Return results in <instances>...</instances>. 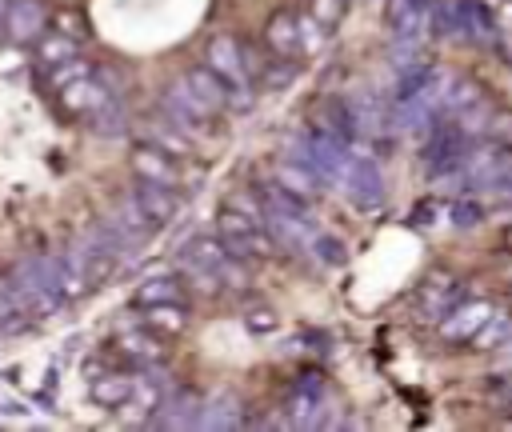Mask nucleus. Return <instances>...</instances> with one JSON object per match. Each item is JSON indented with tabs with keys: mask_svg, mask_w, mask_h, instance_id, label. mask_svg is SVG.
<instances>
[{
	"mask_svg": "<svg viewBox=\"0 0 512 432\" xmlns=\"http://www.w3.org/2000/svg\"><path fill=\"white\" fill-rule=\"evenodd\" d=\"M216 232H220V240H224L236 256H244V260H252V256H272V252L280 248V244L272 240V232H268L260 220H252V216H244V212H236V208H224V212H220Z\"/></svg>",
	"mask_w": 512,
	"mask_h": 432,
	"instance_id": "nucleus-1",
	"label": "nucleus"
},
{
	"mask_svg": "<svg viewBox=\"0 0 512 432\" xmlns=\"http://www.w3.org/2000/svg\"><path fill=\"white\" fill-rule=\"evenodd\" d=\"M8 284H12V292L20 296V304H24L28 316H52V312H60V304H64V296L44 280L36 256L20 260V264L12 268V276H8Z\"/></svg>",
	"mask_w": 512,
	"mask_h": 432,
	"instance_id": "nucleus-2",
	"label": "nucleus"
},
{
	"mask_svg": "<svg viewBox=\"0 0 512 432\" xmlns=\"http://www.w3.org/2000/svg\"><path fill=\"white\" fill-rule=\"evenodd\" d=\"M160 112L176 124V128H184V132H192L196 124H208L216 112L192 92V84L180 76V80H172L168 88H164V96H160Z\"/></svg>",
	"mask_w": 512,
	"mask_h": 432,
	"instance_id": "nucleus-3",
	"label": "nucleus"
},
{
	"mask_svg": "<svg viewBox=\"0 0 512 432\" xmlns=\"http://www.w3.org/2000/svg\"><path fill=\"white\" fill-rule=\"evenodd\" d=\"M468 156V136L460 124H432L428 140H424V164L428 172H448V168H460Z\"/></svg>",
	"mask_w": 512,
	"mask_h": 432,
	"instance_id": "nucleus-4",
	"label": "nucleus"
},
{
	"mask_svg": "<svg viewBox=\"0 0 512 432\" xmlns=\"http://www.w3.org/2000/svg\"><path fill=\"white\" fill-rule=\"evenodd\" d=\"M108 228L128 244V252H136V248L152 236L156 220L144 212V204H140V196H136V192H124V196L116 200V208L108 212Z\"/></svg>",
	"mask_w": 512,
	"mask_h": 432,
	"instance_id": "nucleus-5",
	"label": "nucleus"
},
{
	"mask_svg": "<svg viewBox=\"0 0 512 432\" xmlns=\"http://www.w3.org/2000/svg\"><path fill=\"white\" fill-rule=\"evenodd\" d=\"M340 184H344L348 200L356 208H364V212H372V208L384 204V176H380L376 160H368V156H352V164H348V172H344Z\"/></svg>",
	"mask_w": 512,
	"mask_h": 432,
	"instance_id": "nucleus-6",
	"label": "nucleus"
},
{
	"mask_svg": "<svg viewBox=\"0 0 512 432\" xmlns=\"http://www.w3.org/2000/svg\"><path fill=\"white\" fill-rule=\"evenodd\" d=\"M204 60H208V68H212L216 76H224V80H228V88H232V84H252V72H248L244 48H240L232 36H212V40H208V48H204Z\"/></svg>",
	"mask_w": 512,
	"mask_h": 432,
	"instance_id": "nucleus-7",
	"label": "nucleus"
},
{
	"mask_svg": "<svg viewBox=\"0 0 512 432\" xmlns=\"http://www.w3.org/2000/svg\"><path fill=\"white\" fill-rule=\"evenodd\" d=\"M44 24H48V8L40 0H12L4 16V36L12 44H32L44 36Z\"/></svg>",
	"mask_w": 512,
	"mask_h": 432,
	"instance_id": "nucleus-8",
	"label": "nucleus"
},
{
	"mask_svg": "<svg viewBox=\"0 0 512 432\" xmlns=\"http://www.w3.org/2000/svg\"><path fill=\"white\" fill-rule=\"evenodd\" d=\"M200 408H204V400L196 392L172 388V392H164V400L156 408V424L160 428H196L200 424Z\"/></svg>",
	"mask_w": 512,
	"mask_h": 432,
	"instance_id": "nucleus-9",
	"label": "nucleus"
},
{
	"mask_svg": "<svg viewBox=\"0 0 512 432\" xmlns=\"http://www.w3.org/2000/svg\"><path fill=\"white\" fill-rule=\"evenodd\" d=\"M116 92H108L96 76H84V80H72L60 88V108L72 112V116H92L96 108H104Z\"/></svg>",
	"mask_w": 512,
	"mask_h": 432,
	"instance_id": "nucleus-10",
	"label": "nucleus"
},
{
	"mask_svg": "<svg viewBox=\"0 0 512 432\" xmlns=\"http://www.w3.org/2000/svg\"><path fill=\"white\" fill-rule=\"evenodd\" d=\"M312 128L316 132H328V136H340V140H352L360 136L356 132V120H352V108H348V96H328L312 108Z\"/></svg>",
	"mask_w": 512,
	"mask_h": 432,
	"instance_id": "nucleus-11",
	"label": "nucleus"
},
{
	"mask_svg": "<svg viewBox=\"0 0 512 432\" xmlns=\"http://www.w3.org/2000/svg\"><path fill=\"white\" fill-rule=\"evenodd\" d=\"M140 136H144V144H152V148H160V152H168V156H188V132L184 128H176L164 112L160 116H152V120H144L140 124Z\"/></svg>",
	"mask_w": 512,
	"mask_h": 432,
	"instance_id": "nucleus-12",
	"label": "nucleus"
},
{
	"mask_svg": "<svg viewBox=\"0 0 512 432\" xmlns=\"http://www.w3.org/2000/svg\"><path fill=\"white\" fill-rule=\"evenodd\" d=\"M488 316H492V308H488L484 300H468L464 308H452V312L444 316L440 332H444L448 340H468V336H476V332L488 324Z\"/></svg>",
	"mask_w": 512,
	"mask_h": 432,
	"instance_id": "nucleus-13",
	"label": "nucleus"
},
{
	"mask_svg": "<svg viewBox=\"0 0 512 432\" xmlns=\"http://www.w3.org/2000/svg\"><path fill=\"white\" fill-rule=\"evenodd\" d=\"M384 20L392 36H424L428 28V8L416 0H388L384 4Z\"/></svg>",
	"mask_w": 512,
	"mask_h": 432,
	"instance_id": "nucleus-14",
	"label": "nucleus"
},
{
	"mask_svg": "<svg viewBox=\"0 0 512 432\" xmlns=\"http://www.w3.org/2000/svg\"><path fill=\"white\" fill-rule=\"evenodd\" d=\"M264 40H268V48H272L276 56H296V52L304 48L300 16H292V12H276V16L268 20V28H264Z\"/></svg>",
	"mask_w": 512,
	"mask_h": 432,
	"instance_id": "nucleus-15",
	"label": "nucleus"
},
{
	"mask_svg": "<svg viewBox=\"0 0 512 432\" xmlns=\"http://www.w3.org/2000/svg\"><path fill=\"white\" fill-rule=\"evenodd\" d=\"M120 352L136 364V368H148V364H160L164 360V344L152 328H128L120 336Z\"/></svg>",
	"mask_w": 512,
	"mask_h": 432,
	"instance_id": "nucleus-16",
	"label": "nucleus"
},
{
	"mask_svg": "<svg viewBox=\"0 0 512 432\" xmlns=\"http://www.w3.org/2000/svg\"><path fill=\"white\" fill-rule=\"evenodd\" d=\"M172 160H176V156H168V152L144 144V148H136V156H132V172H136V180L176 184V164H172Z\"/></svg>",
	"mask_w": 512,
	"mask_h": 432,
	"instance_id": "nucleus-17",
	"label": "nucleus"
},
{
	"mask_svg": "<svg viewBox=\"0 0 512 432\" xmlns=\"http://www.w3.org/2000/svg\"><path fill=\"white\" fill-rule=\"evenodd\" d=\"M136 196H140L144 212H148V216H152L156 224L172 220V216H176V208H180V196L172 192V184H156V180H136Z\"/></svg>",
	"mask_w": 512,
	"mask_h": 432,
	"instance_id": "nucleus-18",
	"label": "nucleus"
},
{
	"mask_svg": "<svg viewBox=\"0 0 512 432\" xmlns=\"http://www.w3.org/2000/svg\"><path fill=\"white\" fill-rule=\"evenodd\" d=\"M240 424V400L236 392H212L200 408V424L196 428H208V432H220V428H236Z\"/></svg>",
	"mask_w": 512,
	"mask_h": 432,
	"instance_id": "nucleus-19",
	"label": "nucleus"
},
{
	"mask_svg": "<svg viewBox=\"0 0 512 432\" xmlns=\"http://www.w3.org/2000/svg\"><path fill=\"white\" fill-rule=\"evenodd\" d=\"M184 80L192 84V92H196L212 112H220V108L228 104V80H224V76H216L208 64H204V68H188V72H184Z\"/></svg>",
	"mask_w": 512,
	"mask_h": 432,
	"instance_id": "nucleus-20",
	"label": "nucleus"
},
{
	"mask_svg": "<svg viewBox=\"0 0 512 432\" xmlns=\"http://www.w3.org/2000/svg\"><path fill=\"white\" fill-rule=\"evenodd\" d=\"M132 304H136V308H152V304H184V288H180L172 276H152V280H144V284L136 288Z\"/></svg>",
	"mask_w": 512,
	"mask_h": 432,
	"instance_id": "nucleus-21",
	"label": "nucleus"
},
{
	"mask_svg": "<svg viewBox=\"0 0 512 432\" xmlns=\"http://www.w3.org/2000/svg\"><path fill=\"white\" fill-rule=\"evenodd\" d=\"M132 384H136V376H128V372H104L92 380V400L104 408H120L132 396Z\"/></svg>",
	"mask_w": 512,
	"mask_h": 432,
	"instance_id": "nucleus-22",
	"label": "nucleus"
},
{
	"mask_svg": "<svg viewBox=\"0 0 512 432\" xmlns=\"http://www.w3.org/2000/svg\"><path fill=\"white\" fill-rule=\"evenodd\" d=\"M276 180H280L288 192L304 196V200H312V196H316V184H320V176H316L308 164H300V160H288V156L276 164Z\"/></svg>",
	"mask_w": 512,
	"mask_h": 432,
	"instance_id": "nucleus-23",
	"label": "nucleus"
},
{
	"mask_svg": "<svg viewBox=\"0 0 512 432\" xmlns=\"http://www.w3.org/2000/svg\"><path fill=\"white\" fill-rule=\"evenodd\" d=\"M68 56H76V36H68L64 28L60 32H44L36 40V64L40 68H52V64H60Z\"/></svg>",
	"mask_w": 512,
	"mask_h": 432,
	"instance_id": "nucleus-24",
	"label": "nucleus"
},
{
	"mask_svg": "<svg viewBox=\"0 0 512 432\" xmlns=\"http://www.w3.org/2000/svg\"><path fill=\"white\" fill-rule=\"evenodd\" d=\"M480 100L476 84L464 80V76H444V88H440V112H464Z\"/></svg>",
	"mask_w": 512,
	"mask_h": 432,
	"instance_id": "nucleus-25",
	"label": "nucleus"
},
{
	"mask_svg": "<svg viewBox=\"0 0 512 432\" xmlns=\"http://www.w3.org/2000/svg\"><path fill=\"white\" fill-rule=\"evenodd\" d=\"M464 8V36L468 40H492L496 36V16L488 12L484 0H460Z\"/></svg>",
	"mask_w": 512,
	"mask_h": 432,
	"instance_id": "nucleus-26",
	"label": "nucleus"
},
{
	"mask_svg": "<svg viewBox=\"0 0 512 432\" xmlns=\"http://www.w3.org/2000/svg\"><path fill=\"white\" fill-rule=\"evenodd\" d=\"M96 136H104V140H112V136H124L128 132V112H124V104L112 96L104 108H96L92 112V124H88Z\"/></svg>",
	"mask_w": 512,
	"mask_h": 432,
	"instance_id": "nucleus-27",
	"label": "nucleus"
},
{
	"mask_svg": "<svg viewBox=\"0 0 512 432\" xmlns=\"http://www.w3.org/2000/svg\"><path fill=\"white\" fill-rule=\"evenodd\" d=\"M28 312H24V304H20V296L12 292V284L4 280L0 284V328L4 332H20V328H28Z\"/></svg>",
	"mask_w": 512,
	"mask_h": 432,
	"instance_id": "nucleus-28",
	"label": "nucleus"
},
{
	"mask_svg": "<svg viewBox=\"0 0 512 432\" xmlns=\"http://www.w3.org/2000/svg\"><path fill=\"white\" fill-rule=\"evenodd\" d=\"M84 76H92V64L80 60V56H68V60H60V64L48 68V80H52L56 92H60L64 84H72V80H84Z\"/></svg>",
	"mask_w": 512,
	"mask_h": 432,
	"instance_id": "nucleus-29",
	"label": "nucleus"
},
{
	"mask_svg": "<svg viewBox=\"0 0 512 432\" xmlns=\"http://www.w3.org/2000/svg\"><path fill=\"white\" fill-rule=\"evenodd\" d=\"M312 252H316V260H320V264H328V268H340V264L348 260V248H344V240H336V236H328V232H316V240H312Z\"/></svg>",
	"mask_w": 512,
	"mask_h": 432,
	"instance_id": "nucleus-30",
	"label": "nucleus"
},
{
	"mask_svg": "<svg viewBox=\"0 0 512 432\" xmlns=\"http://www.w3.org/2000/svg\"><path fill=\"white\" fill-rule=\"evenodd\" d=\"M148 324L164 328V332H184V304H152L148 308Z\"/></svg>",
	"mask_w": 512,
	"mask_h": 432,
	"instance_id": "nucleus-31",
	"label": "nucleus"
},
{
	"mask_svg": "<svg viewBox=\"0 0 512 432\" xmlns=\"http://www.w3.org/2000/svg\"><path fill=\"white\" fill-rule=\"evenodd\" d=\"M488 120H496V116H492V108H488L484 100H476L472 108L456 112V124L464 128V136H476V132H484V128H488Z\"/></svg>",
	"mask_w": 512,
	"mask_h": 432,
	"instance_id": "nucleus-32",
	"label": "nucleus"
},
{
	"mask_svg": "<svg viewBox=\"0 0 512 432\" xmlns=\"http://www.w3.org/2000/svg\"><path fill=\"white\" fill-rule=\"evenodd\" d=\"M452 224H456V228H476V224H484V204H480L476 196L456 200V204H452Z\"/></svg>",
	"mask_w": 512,
	"mask_h": 432,
	"instance_id": "nucleus-33",
	"label": "nucleus"
},
{
	"mask_svg": "<svg viewBox=\"0 0 512 432\" xmlns=\"http://www.w3.org/2000/svg\"><path fill=\"white\" fill-rule=\"evenodd\" d=\"M476 340H480L484 348H500L504 340H512V320H504V316H488V324L476 332Z\"/></svg>",
	"mask_w": 512,
	"mask_h": 432,
	"instance_id": "nucleus-34",
	"label": "nucleus"
},
{
	"mask_svg": "<svg viewBox=\"0 0 512 432\" xmlns=\"http://www.w3.org/2000/svg\"><path fill=\"white\" fill-rule=\"evenodd\" d=\"M344 4H348V0H312V8H308V12H312L324 28H336V24H340V16H344Z\"/></svg>",
	"mask_w": 512,
	"mask_h": 432,
	"instance_id": "nucleus-35",
	"label": "nucleus"
},
{
	"mask_svg": "<svg viewBox=\"0 0 512 432\" xmlns=\"http://www.w3.org/2000/svg\"><path fill=\"white\" fill-rule=\"evenodd\" d=\"M292 80H296V68L288 64V56H284L280 64L264 68V88H284V84H292Z\"/></svg>",
	"mask_w": 512,
	"mask_h": 432,
	"instance_id": "nucleus-36",
	"label": "nucleus"
},
{
	"mask_svg": "<svg viewBox=\"0 0 512 432\" xmlns=\"http://www.w3.org/2000/svg\"><path fill=\"white\" fill-rule=\"evenodd\" d=\"M484 196H492L496 204H512V176H504V180H496V184H492V188H488Z\"/></svg>",
	"mask_w": 512,
	"mask_h": 432,
	"instance_id": "nucleus-37",
	"label": "nucleus"
},
{
	"mask_svg": "<svg viewBox=\"0 0 512 432\" xmlns=\"http://www.w3.org/2000/svg\"><path fill=\"white\" fill-rule=\"evenodd\" d=\"M248 328H256V332H272V328H276V316H272V312H252V316H248Z\"/></svg>",
	"mask_w": 512,
	"mask_h": 432,
	"instance_id": "nucleus-38",
	"label": "nucleus"
},
{
	"mask_svg": "<svg viewBox=\"0 0 512 432\" xmlns=\"http://www.w3.org/2000/svg\"><path fill=\"white\" fill-rule=\"evenodd\" d=\"M492 396H500V400H508V404H512V372H508V376H500V380H492Z\"/></svg>",
	"mask_w": 512,
	"mask_h": 432,
	"instance_id": "nucleus-39",
	"label": "nucleus"
},
{
	"mask_svg": "<svg viewBox=\"0 0 512 432\" xmlns=\"http://www.w3.org/2000/svg\"><path fill=\"white\" fill-rule=\"evenodd\" d=\"M8 4H12V0H0V28H4V16H8Z\"/></svg>",
	"mask_w": 512,
	"mask_h": 432,
	"instance_id": "nucleus-40",
	"label": "nucleus"
},
{
	"mask_svg": "<svg viewBox=\"0 0 512 432\" xmlns=\"http://www.w3.org/2000/svg\"><path fill=\"white\" fill-rule=\"evenodd\" d=\"M416 4H424V8H432V0H416Z\"/></svg>",
	"mask_w": 512,
	"mask_h": 432,
	"instance_id": "nucleus-41",
	"label": "nucleus"
},
{
	"mask_svg": "<svg viewBox=\"0 0 512 432\" xmlns=\"http://www.w3.org/2000/svg\"><path fill=\"white\" fill-rule=\"evenodd\" d=\"M508 248H512V232H508Z\"/></svg>",
	"mask_w": 512,
	"mask_h": 432,
	"instance_id": "nucleus-42",
	"label": "nucleus"
},
{
	"mask_svg": "<svg viewBox=\"0 0 512 432\" xmlns=\"http://www.w3.org/2000/svg\"><path fill=\"white\" fill-rule=\"evenodd\" d=\"M504 424H508V428H512V420H504Z\"/></svg>",
	"mask_w": 512,
	"mask_h": 432,
	"instance_id": "nucleus-43",
	"label": "nucleus"
}]
</instances>
